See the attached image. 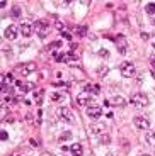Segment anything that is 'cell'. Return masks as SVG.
<instances>
[{
    "instance_id": "obj_26",
    "label": "cell",
    "mask_w": 155,
    "mask_h": 156,
    "mask_svg": "<svg viewBox=\"0 0 155 156\" xmlns=\"http://www.w3.org/2000/svg\"><path fill=\"white\" fill-rule=\"evenodd\" d=\"M77 32H78V34H82V36H84V34L87 32V29H85V27H80V26H78V27H77Z\"/></svg>"
},
{
    "instance_id": "obj_16",
    "label": "cell",
    "mask_w": 155,
    "mask_h": 156,
    "mask_svg": "<svg viewBox=\"0 0 155 156\" xmlns=\"http://www.w3.org/2000/svg\"><path fill=\"white\" fill-rule=\"evenodd\" d=\"M21 14H22V9H21L19 5H14L12 10H10V17H12V19H19Z\"/></svg>"
},
{
    "instance_id": "obj_5",
    "label": "cell",
    "mask_w": 155,
    "mask_h": 156,
    "mask_svg": "<svg viewBox=\"0 0 155 156\" xmlns=\"http://www.w3.org/2000/svg\"><path fill=\"white\" fill-rule=\"evenodd\" d=\"M19 32H21V29L17 27V26H9V27H5V31H4V37L7 39V41H14V39H17V36H19Z\"/></svg>"
},
{
    "instance_id": "obj_32",
    "label": "cell",
    "mask_w": 155,
    "mask_h": 156,
    "mask_svg": "<svg viewBox=\"0 0 155 156\" xmlns=\"http://www.w3.org/2000/svg\"><path fill=\"white\" fill-rule=\"evenodd\" d=\"M0 115H2V119H5V115H7V110L2 109V110H0Z\"/></svg>"
},
{
    "instance_id": "obj_31",
    "label": "cell",
    "mask_w": 155,
    "mask_h": 156,
    "mask_svg": "<svg viewBox=\"0 0 155 156\" xmlns=\"http://www.w3.org/2000/svg\"><path fill=\"white\" fill-rule=\"evenodd\" d=\"M148 37H150V36H148L147 32H142V39H143V41H148Z\"/></svg>"
},
{
    "instance_id": "obj_33",
    "label": "cell",
    "mask_w": 155,
    "mask_h": 156,
    "mask_svg": "<svg viewBox=\"0 0 155 156\" xmlns=\"http://www.w3.org/2000/svg\"><path fill=\"white\" fill-rule=\"evenodd\" d=\"M29 143H31V146H38V143H36V139H31Z\"/></svg>"
},
{
    "instance_id": "obj_18",
    "label": "cell",
    "mask_w": 155,
    "mask_h": 156,
    "mask_svg": "<svg viewBox=\"0 0 155 156\" xmlns=\"http://www.w3.org/2000/svg\"><path fill=\"white\" fill-rule=\"evenodd\" d=\"M145 141H147L150 146H153V148H155V131H152V133H147V136H145Z\"/></svg>"
},
{
    "instance_id": "obj_17",
    "label": "cell",
    "mask_w": 155,
    "mask_h": 156,
    "mask_svg": "<svg viewBox=\"0 0 155 156\" xmlns=\"http://www.w3.org/2000/svg\"><path fill=\"white\" fill-rule=\"evenodd\" d=\"M16 85L19 87V88H21V92H24V94H26V92H29V90H32V88H34V85H32V83H21V82H17Z\"/></svg>"
},
{
    "instance_id": "obj_15",
    "label": "cell",
    "mask_w": 155,
    "mask_h": 156,
    "mask_svg": "<svg viewBox=\"0 0 155 156\" xmlns=\"http://www.w3.org/2000/svg\"><path fill=\"white\" fill-rule=\"evenodd\" d=\"M108 71H109V66H108V65H101V66L97 68V76H99V78L108 76Z\"/></svg>"
},
{
    "instance_id": "obj_19",
    "label": "cell",
    "mask_w": 155,
    "mask_h": 156,
    "mask_svg": "<svg viewBox=\"0 0 155 156\" xmlns=\"http://www.w3.org/2000/svg\"><path fill=\"white\" fill-rule=\"evenodd\" d=\"M43 98H44V92H41V90H34V100H36V104H43Z\"/></svg>"
},
{
    "instance_id": "obj_1",
    "label": "cell",
    "mask_w": 155,
    "mask_h": 156,
    "mask_svg": "<svg viewBox=\"0 0 155 156\" xmlns=\"http://www.w3.org/2000/svg\"><path fill=\"white\" fill-rule=\"evenodd\" d=\"M131 104L136 107V109H145V107L150 104L148 102V97L145 94H142V92H138V94H133L131 95Z\"/></svg>"
},
{
    "instance_id": "obj_7",
    "label": "cell",
    "mask_w": 155,
    "mask_h": 156,
    "mask_svg": "<svg viewBox=\"0 0 155 156\" xmlns=\"http://www.w3.org/2000/svg\"><path fill=\"white\" fill-rule=\"evenodd\" d=\"M89 129L92 131L94 134H106V131H108V126H106L104 122H92V124L89 126Z\"/></svg>"
},
{
    "instance_id": "obj_20",
    "label": "cell",
    "mask_w": 155,
    "mask_h": 156,
    "mask_svg": "<svg viewBox=\"0 0 155 156\" xmlns=\"http://www.w3.org/2000/svg\"><path fill=\"white\" fill-rule=\"evenodd\" d=\"M85 88H87V92H92V94H99L101 92V87L99 85H85Z\"/></svg>"
},
{
    "instance_id": "obj_36",
    "label": "cell",
    "mask_w": 155,
    "mask_h": 156,
    "mask_svg": "<svg viewBox=\"0 0 155 156\" xmlns=\"http://www.w3.org/2000/svg\"><path fill=\"white\" fill-rule=\"evenodd\" d=\"M12 156H21V154H12Z\"/></svg>"
},
{
    "instance_id": "obj_3",
    "label": "cell",
    "mask_w": 155,
    "mask_h": 156,
    "mask_svg": "<svg viewBox=\"0 0 155 156\" xmlns=\"http://www.w3.org/2000/svg\"><path fill=\"white\" fill-rule=\"evenodd\" d=\"M34 31L41 39H44L48 34H50V24H48L46 20H38V22L34 24Z\"/></svg>"
},
{
    "instance_id": "obj_21",
    "label": "cell",
    "mask_w": 155,
    "mask_h": 156,
    "mask_svg": "<svg viewBox=\"0 0 155 156\" xmlns=\"http://www.w3.org/2000/svg\"><path fill=\"white\" fill-rule=\"evenodd\" d=\"M145 12H147L148 16H155V4H147Z\"/></svg>"
},
{
    "instance_id": "obj_10",
    "label": "cell",
    "mask_w": 155,
    "mask_h": 156,
    "mask_svg": "<svg viewBox=\"0 0 155 156\" xmlns=\"http://www.w3.org/2000/svg\"><path fill=\"white\" fill-rule=\"evenodd\" d=\"M77 104H78L80 107H84V105L90 107V104H94V102H92V98H90L87 94H80V95L77 97Z\"/></svg>"
},
{
    "instance_id": "obj_34",
    "label": "cell",
    "mask_w": 155,
    "mask_h": 156,
    "mask_svg": "<svg viewBox=\"0 0 155 156\" xmlns=\"http://www.w3.org/2000/svg\"><path fill=\"white\" fill-rule=\"evenodd\" d=\"M152 46L155 48V36H153V37H152Z\"/></svg>"
},
{
    "instance_id": "obj_23",
    "label": "cell",
    "mask_w": 155,
    "mask_h": 156,
    "mask_svg": "<svg viewBox=\"0 0 155 156\" xmlns=\"http://www.w3.org/2000/svg\"><path fill=\"white\" fill-rule=\"evenodd\" d=\"M51 100H53V102H60V100H62V95H60L58 92H55V94H51Z\"/></svg>"
},
{
    "instance_id": "obj_27",
    "label": "cell",
    "mask_w": 155,
    "mask_h": 156,
    "mask_svg": "<svg viewBox=\"0 0 155 156\" xmlns=\"http://www.w3.org/2000/svg\"><path fill=\"white\" fill-rule=\"evenodd\" d=\"M101 143H102V144H106V143H109V136H106V134H102V137H101Z\"/></svg>"
},
{
    "instance_id": "obj_25",
    "label": "cell",
    "mask_w": 155,
    "mask_h": 156,
    "mask_svg": "<svg viewBox=\"0 0 155 156\" xmlns=\"http://www.w3.org/2000/svg\"><path fill=\"white\" fill-rule=\"evenodd\" d=\"M53 48H62V41H55L53 44H50V49H53Z\"/></svg>"
},
{
    "instance_id": "obj_9",
    "label": "cell",
    "mask_w": 155,
    "mask_h": 156,
    "mask_svg": "<svg viewBox=\"0 0 155 156\" xmlns=\"http://www.w3.org/2000/svg\"><path fill=\"white\" fill-rule=\"evenodd\" d=\"M87 117H90V119H99V117L102 115V109L101 107H97V105H90L87 107Z\"/></svg>"
},
{
    "instance_id": "obj_29",
    "label": "cell",
    "mask_w": 155,
    "mask_h": 156,
    "mask_svg": "<svg viewBox=\"0 0 155 156\" xmlns=\"http://www.w3.org/2000/svg\"><path fill=\"white\" fill-rule=\"evenodd\" d=\"M63 37H65L66 41H72V34H68V32H63Z\"/></svg>"
},
{
    "instance_id": "obj_8",
    "label": "cell",
    "mask_w": 155,
    "mask_h": 156,
    "mask_svg": "<svg viewBox=\"0 0 155 156\" xmlns=\"http://www.w3.org/2000/svg\"><path fill=\"white\" fill-rule=\"evenodd\" d=\"M58 115L62 117L63 121H66V122L74 121V112H72L68 107H60V109H58Z\"/></svg>"
},
{
    "instance_id": "obj_28",
    "label": "cell",
    "mask_w": 155,
    "mask_h": 156,
    "mask_svg": "<svg viewBox=\"0 0 155 156\" xmlns=\"http://www.w3.org/2000/svg\"><path fill=\"white\" fill-rule=\"evenodd\" d=\"M150 65H152V68L155 70V55H152V56H150Z\"/></svg>"
},
{
    "instance_id": "obj_12",
    "label": "cell",
    "mask_w": 155,
    "mask_h": 156,
    "mask_svg": "<svg viewBox=\"0 0 155 156\" xmlns=\"http://www.w3.org/2000/svg\"><path fill=\"white\" fill-rule=\"evenodd\" d=\"M109 104L114 105V107H123V105H126V98L121 97V95H114V97H111Z\"/></svg>"
},
{
    "instance_id": "obj_4",
    "label": "cell",
    "mask_w": 155,
    "mask_h": 156,
    "mask_svg": "<svg viewBox=\"0 0 155 156\" xmlns=\"http://www.w3.org/2000/svg\"><path fill=\"white\" fill-rule=\"evenodd\" d=\"M133 124L138 131H148L150 129V121H148V117L145 115H136L133 117Z\"/></svg>"
},
{
    "instance_id": "obj_13",
    "label": "cell",
    "mask_w": 155,
    "mask_h": 156,
    "mask_svg": "<svg viewBox=\"0 0 155 156\" xmlns=\"http://www.w3.org/2000/svg\"><path fill=\"white\" fill-rule=\"evenodd\" d=\"M70 151H72L74 156H84V146L80 143H75V144L70 146Z\"/></svg>"
},
{
    "instance_id": "obj_11",
    "label": "cell",
    "mask_w": 155,
    "mask_h": 156,
    "mask_svg": "<svg viewBox=\"0 0 155 156\" xmlns=\"http://www.w3.org/2000/svg\"><path fill=\"white\" fill-rule=\"evenodd\" d=\"M19 29H21V34H22L24 37H29V36L32 34V31H34V29H32V26L29 22H22Z\"/></svg>"
},
{
    "instance_id": "obj_24",
    "label": "cell",
    "mask_w": 155,
    "mask_h": 156,
    "mask_svg": "<svg viewBox=\"0 0 155 156\" xmlns=\"http://www.w3.org/2000/svg\"><path fill=\"white\" fill-rule=\"evenodd\" d=\"M99 56H102V58H108V56H109V51H108V49H99Z\"/></svg>"
},
{
    "instance_id": "obj_22",
    "label": "cell",
    "mask_w": 155,
    "mask_h": 156,
    "mask_svg": "<svg viewBox=\"0 0 155 156\" xmlns=\"http://www.w3.org/2000/svg\"><path fill=\"white\" fill-rule=\"evenodd\" d=\"M68 139H72V133H70V131H65V133H62L60 134V141H68Z\"/></svg>"
},
{
    "instance_id": "obj_6",
    "label": "cell",
    "mask_w": 155,
    "mask_h": 156,
    "mask_svg": "<svg viewBox=\"0 0 155 156\" xmlns=\"http://www.w3.org/2000/svg\"><path fill=\"white\" fill-rule=\"evenodd\" d=\"M36 63H32V61H29V63H24V65H21L19 66V71H21V75L22 76H29L31 73H34L36 71Z\"/></svg>"
},
{
    "instance_id": "obj_30",
    "label": "cell",
    "mask_w": 155,
    "mask_h": 156,
    "mask_svg": "<svg viewBox=\"0 0 155 156\" xmlns=\"http://www.w3.org/2000/svg\"><path fill=\"white\" fill-rule=\"evenodd\" d=\"M0 137H2V139H7V137H9V134L5 133V131H2V133H0Z\"/></svg>"
},
{
    "instance_id": "obj_14",
    "label": "cell",
    "mask_w": 155,
    "mask_h": 156,
    "mask_svg": "<svg viewBox=\"0 0 155 156\" xmlns=\"http://www.w3.org/2000/svg\"><path fill=\"white\" fill-rule=\"evenodd\" d=\"M116 43H118V49H119L121 55H124L126 53V41H123V37H116Z\"/></svg>"
},
{
    "instance_id": "obj_35",
    "label": "cell",
    "mask_w": 155,
    "mask_h": 156,
    "mask_svg": "<svg viewBox=\"0 0 155 156\" xmlns=\"http://www.w3.org/2000/svg\"><path fill=\"white\" fill-rule=\"evenodd\" d=\"M140 156H150V154H140Z\"/></svg>"
},
{
    "instance_id": "obj_2",
    "label": "cell",
    "mask_w": 155,
    "mask_h": 156,
    "mask_svg": "<svg viewBox=\"0 0 155 156\" xmlns=\"http://www.w3.org/2000/svg\"><path fill=\"white\" fill-rule=\"evenodd\" d=\"M119 71H121V75H123L124 78H133L136 75V66L131 61H124L119 66Z\"/></svg>"
}]
</instances>
